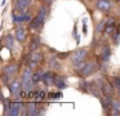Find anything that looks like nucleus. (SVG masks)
Returning <instances> with one entry per match:
<instances>
[{
    "label": "nucleus",
    "mask_w": 120,
    "mask_h": 116,
    "mask_svg": "<svg viewBox=\"0 0 120 116\" xmlns=\"http://www.w3.org/2000/svg\"><path fill=\"white\" fill-rule=\"evenodd\" d=\"M115 30V27H114V25H110L109 26V27H107L106 28V34H111L112 32V31H114Z\"/></svg>",
    "instance_id": "obj_25"
},
{
    "label": "nucleus",
    "mask_w": 120,
    "mask_h": 116,
    "mask_svg": "<svg viewBox=\"0 0 120 116\" xmlns=\"http://www.w3.org/2000/svg\"><path fill=\"white\" fill-rule=\"evenodd\" d=\"M112 103L114 102H111V98L110 97H103V99H102V106H103L106 112H109L110 108H112Z\"/></svg>",
    "instance_id": "obj_14"
},
{
    "label": "nucleus",
    "mask_w": 120,
    "mask_h": 116,
    "mask_svg": "<svg viewBox=\"0 0 120 116\" xmlns=\"http://www.w3.org/2000/svg\"><path fill=\"white\" fill-rule=\"evenodd\" d=\"M13 39H14L13 35H8V36L5 37V45L8 46L9 49L13 48Z\"/></svg>",
    "instance_id": "obj_20"
},
{
    "label": "nucleus",
    "mask_w": 120,
    "mask_h": 116,
    "mask_svg": "<svg viewBox=\"0 0 120 116\" xmlns=\"http://www.w3.org/2000/svg\"><path fill=\"white\" fill-rule=\"evenodd\" d=\"M67 56H68V53H60V54H58V57H60V58H62V59H65Z\"/></svg>",
    "instance_id": "obj_27"
},
{
    "label": "nucleus",
    "mask_w": 120,
    "mask_h": 116,
    "mask_svg": "<svg viewBox=\"0 0 120 116\" xmlns=\"http://www.w3.org/2000/svg\"><path fill=\"white\" fill-rule=\"evenodd\" d=\"M44 1H52V0H44Z\"/></svg>",
    "instance_id": "obj_28"
},
{
    "label": "nucleus",
    "mask_w": 120,
    "mask_h": 116,
    "mask_svg": "<svg viewBox=\"0 0 120 116\" xmlns=\"http://www.w3.org/2000/svg\"><path fill=\"white\" fill-rule=\"evenodd\" d=\"M30 15L29 14H22V15H16L13 14V21H16V22H23V21H29L30 19Z\"/></svg>",
    "instance_id": "obj_19"
},
{
    "label": "nucleus",
    "mask_w": 120,
    "mask_h": 116,
    "mask_svg": "<svg viewBox=\"0 0 120 116\" xmlns=\"http://www.w3.org/2000/svg\"><path fill=\"white\" fill-rule=\"evenodd\" d=\"M110 57H111V49H110V46L103 45V48H102V59L105 62H107L110 59Z\"/></svg>",
    "instance_id": "obj_13"
},
{
    "label": "nucleus",
    "mask_w": 120,
    "mask_h": 116,
    "mask_svg": "<svg viewBox=\"0 0 120 116\" xmlns=\"http://www.w3.org/2000/svg\"><path fill=\"white\" fill-rule=\"evenodd\" d=\"M114 84L117 89H120V77H114Z\"/></svg>",
    "instance_id": "obj_24"
},
{
    "label": "nucleus",
    "mask_w": 120,
    "mask_h": 116,
    "mask_svg": "<svg viewBox=\"0 0 120 116\" xmlns=\"http://www.w3.org/2000/svg\"><path fill=\"white\" fill-rule=\"evenodd\" d=\"M16 72H17V66L16 64H9V66L4 67V74L9 75V76H13Z\"/></svg>",
    "instance_id": "obj_15"
},
{
    "label": "nucleus",
    "mask_w": 120,
    "mask_h": 116,
    "mask_svg": "<svg viewBox=\"0 0 120 116\" xmlns=\"http://www.w3.org/2000/svg\"><path fill=\"white\" fill-rule=\"evenodd\" d=\"M94 70H96V63H94V62H86V63H84L83 66L80 67L79 72H80L81 76H88V75H90Z\"/></svg>",
    "instance_id": "obj_3"
},
{
    "label": "nucleus",
    "mask_w": 120,
    "mask_h": 116,
    "mask_svg": "<svg viewBox=\"0 0 120 116\" xmlns=\"http://www.w3.org/2000/svg\"><path fill=\"white\" fill-rule=\"evenodd\" d=\"M16 39L18 41H21V43H23L25 39H26V31H25V28L22 26L16 28Z\"/></svg>",
    "instance_id": "obj_11"
},
{
    "label": "nucleus",
    "mask_w": 120,
    "mask_h": 116,
    "mask_svg": "<svg viewBox=\"0 0 120 116\" xmlns=\"http://www.w3.org/2000/svg\"><path fill=\"white\" fill-rule=\"evenodd\" d=\"M43 22H44V21L43 19H40L39 17H35L34 19L31 21V23H30V28H31V30H35V28H38V27H40V26L43 25Z\"/></svg>",
    "instance_id": "obj_16"
},
{
    "label": "nucleus",
    "mask_w": 120,
    "mask_h": 116,
    "mask_svg": "<svg viewBox=\"0 0 120 116\" xmlns=\"http://www.w3.org/2000/svg\"><path fill=\"white\" fill-rule=\"evenodd\" d=\"M43 81L45 82V84H49V82H52V74L50 72H45V74H43Z\"/></svg>",
    "instance_id": "obj_22"
},
{
    "label": "nucleus",
    "mask_w": 120,
    "mask_h": 116,
    "mask_svg": "<svg viewBox=\"0 0 120 116\" xmlns=\"http://www.w3.org/2000/svg\"><path fill=\"white\" fill-rule=\"evenodd\" d=\"M23 107L22 106V103L19 102H12L11 105H9V115H13V116H17L19 113V111H21V108Z\"/></svg>",
    "instance_id": "obj_5"
},
{
    "label": "nucleus",
    "mask_w": 120,
    "mask_h": 116,
    "mask_svg": "<svg viewBox=\"0 0 120 116\" xmlns=\"http://www.w3.org/2000/svg\"><path fill=\"white\" fill-rule=\"evenodd\" d=\"M97 84H98V88L102 90V93L106 95H111L112 94V89L110 86V84H107L103 79H98L97 80Z\"/></svg>",
    "instance_id": "obj_4"
},
{
    "label": "nucleus",
    "mask_w": 120,
    "mask_h": 116,
    "mask_svg": "<svg viewBox=\"0 0 120 116\" xmlns=\"http://www.w3.org/2000/svg\"><path fill=\"white\" fill-rule=\"evenodd\" d=\"M112 112H114V115H120V102L112 103Z\"/></svg>",
    "instance_id": "obj_21"
},
{
    "label": "nucleus",
    "mask_w": 120,
    "mask_h": 116,
    "mask_svg": "<svg viewBox=\"0 0 120 116\" xmlns=\"http://www.w3.org/2000/svg\"><path fill=\"white\" fill-rule=\"evenodd\" d=\"M53 84H54L57 88H60V89H65V88L67 86L66 79L63 76H56L54 79H53Z\"/></svg>",
    "instance_id": "obj_9"
},
{
    "label": "nucleus",
    "mask_w": 120,
    "mask_h": 116,
    "mask_svg": "<svg viewBox=\"0 0 120 116\" xmlns=\"http://www.w3.org/2000/svg\"><path fill=\"white\" fill-rule=\"evenodd\" d=\"M97 8L102 12H107V10L111 9V3L109 0H98L97 1Z\"/></svg>",
    "instance_id": "obj_7"
},
{
    "label": "nucleus",
    "mask_w": 120,
    "mask_h": 116,
    "mask_svg": "<svg viewBox=\"0 0 120 116\" xmlns=\"http://www.w3.org/2000/svg\"><path fill=\"white\" fill-rule=\"evenodd\" d=\"M43 59V54L39 53V52H36V53H32L31 54V62H30V67H35L38 63H39L40 61Z\"/></svg>",
    "instance_id": "obj_10"
},
{
    "label": "nucleus",
    "mask_w": 120,
    "mask_h": 116,
    "mask_svg": "<svg viewBox=\"0 0 120 116\" xmlns=\"http://www.w3.org/2000/svg\"><path fill=\"white\" fill-rule=\"evenodd\" d=\"M40 44H41V41H40L39 36H35V37L31 40V43H30V50H36V49L40 46Z\"/></svg>",
    "instance_id": "obj_17"
},
{
    "label": "nucleus",
    "mask_w": 120,
    "mask_h": 116,
    "mask_svg": "<svg viewBox=\"0 0 120 116\" xmlns=\"http://www.w3.org/2000/svg\"><path fill=\"white\" fill-rule=\"evenodd\" d=\"M29 5H30V0H17L16 1V8L19 12H23Z\"/></svg>",
    "instance_id": "obj_12"
},
{
    "label": "nucleus",
    "mask_w": 120,
    "mask_h": 116,
    "mask_svg": "<svg viewBox=\"0 0 120 116\" xmlns=\"http://www.w3.org/2000/svg\"><path fill=\"white\" fill-rule=\"evenodd\" d=\"M45 92H27V97L31 99H36V101H43L45 98Z\"/></svg>",
    "instance_id": "obj_8"
},
{
    "label": "nucleus",
    "mask_w": 120,
    "mask_h": 116,
    "mask_svg": "<svg viewBox=\"0 0 120 116\" xmlns=\"http://www.w3.org/2000/svg\"><path fill=\"white\" fill-rule=\"evenodd\" d=\"M21 86H22V81L19 82L18 80L13 81L11 85H9V92H11V94H13V95H18V94H19V92H21Z\"/></svg>",
    "instance_id": "obj_6"
},
{
    "label": "nucleus",
    "mask_w": 120,
    "mask_h": 116,
    "mask_svg": "<svg viewBox=\"0 0 120 116\" xmlns=\"http://www.w3.org/2000/svg\"><path fill=\"white\" fill-rule=\"evenodd\" d=\"M86 57V50L85 49H78L76 52H74L72 53V63L74 64H80V63H83V61H84V58Z\"/></svg>",
    "instance_id": "obj_2"
},
{
    "label": "nucleus",
    "mask_w": 120,
    "mask_h": 116,
    "mask_svg": "<svg viewBox=\"0 0 120 116\" xmlns=\"http://www.w3.org/2000/svg\"><path fill=\"white\" fill-rule=\"evenodd\" d=\"M47 13H48V9H47L45 7H41V9H40L39 13H38V17H39L40 19L44 21V18H45V15H47Z\"/></svg>",
    "instance_id": "obj_23"
},
{
    "label": "nucleus",
    "mask_w": 120,
    "mask_h": 116,
    "mask_svg": "<svg viewBox=\"0 0 120 116\" xmlns=\"http://www.w3.org/2000/svg\"><path fill=\"white\" fill-rule=\"evenodd\" d=\"M49 97H50V98H52V97H54V98H61V97H62V94H61V93H56V94H54V93H50Z\"/></svg>",
    "instance_id": "obj_26"
},
{
    "label": "nucleus",
    "mask_w": 120,
    "mask_h": 116,
    "mask_svg": "<svg viewBox=\"0 0 120 116\" xmlns=\"http://www.w3.org/2000/svg\"><path fill=\"white\" fill-rule=\"evenodd\" d=\"M22 86L25 88L26 90H31V82H34L32 80V74H31V70L27 68L23 72V76H22Z\"/></svg>",
    "instance_id": "obj_1"
},
{
    "label": "nucleus",
    "mask_w": 120,
    "mask_h": 116,
    "mask_svg": "<svg viewBox=\"0 0 120 116\" xmlns=\"http://www.w3.org/2000/svg\"><path fill=\"white\" fill-rule=\"evenodd\" d=\"M48 63H49V66L52 67V68H61L60 66V62L57 61V58L56 57H49V61H48Z\"/></svg>",
    "instance_id": "obj_18"
}]
</instances>
